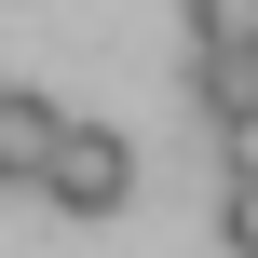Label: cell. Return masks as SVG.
I'll return each mask as SVG.
<instances>
[{
  "instance_id": "1",
  "label": "cell",
  "mask_w": 258,
  "mask_h": 258,
  "mask_svg": "<svg viewBox=\"0 0 258 258\" xmlns=\"http://www.w3.org/2000/svg\"><path fill=\"white\" fill-rule=\"evenodd\" d=\"M41 204H54V218H122V204H136V150H122L109 122H54V150H41Z\"/></svg>"
},
{
  "instance_id": "2",
  "label": "cell",
  "mask_w": 258,
  "mask_h": 258,
  "mask_svg": "<svg viewBox=\"0 0 258 258\" xmlns=\"http://www.w3.org/2000/svg\"><path fill=\"white\" fill-rule=\"evenodd\" d=\"M190 95H204V122H218V136H245V122H258V27L190 41Z\"/></svg>"
},
{
  "instance_id": "3",
  "label": "cell",
  "mask_w": 258,
  "mask_h": 258,
  "mask_svg": "<svg viewBox=\"0 0 258 258\" xmlns=\"http://www.w3.org/2000/svg\"><path fill=\"white\" fill-rule=\"evenodd\" d=\"M54 95H27V82H0V190H41V150H54Z\"/></svg>"
},
{
  "instance_id": "4",
  "label": "cell",
  "mask_w": 258,
  "mask_h": 258,
  "mask_svg": "<svg viewBox=\"0 0 258 258\" xmlns=\"http://www.w3.org/2000/svg\"><path fill=\"white\" fill-rule=\"evenodd\" d=\"M218 231H231V258H258V177L231 163V190H218Z\"/></svg>"
},
{
  "instance_id": "5",
  "label": "cell",
  "mask_w": 258,
  "mask_h": 258,
  "mask_svg": "<svg viewBox=\"0 0 258 258\" xmlns=\"http://www.w3.org/2000/svg\"><path fill=\"white\" fill-rule=\"evenodd\" d=\"M231 27H258V0H190V41H231Z\"/></svg>"
},
{
  "instance_id": "6",
  "label": "cell",
  "mask_w": 258,
  "mask_h": 258,
  "mask_svg": "<svg viewBox=\"0 0 258 258\" xmlns=\"http://www.w3.org/2000/svg\"><path fill=\"white\" fill-rule=\"evenodd\" d=\"M231 163H245V177H258V122H245V136H231Z\"/></svg>"
}]
</instances>
